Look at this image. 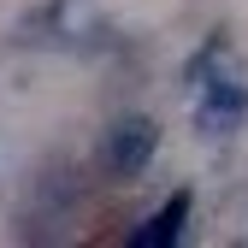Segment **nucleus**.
Instances as JSON below:
<instances>
[{"label": "nucleus", "instance_id": "nucleus-2", "mask_svg": "<svg viewBox=\"0 0 248 248\" xmlns=\"http://www.w3.org/2000/svg\"><path fill=\"white\" fill-rule=\"evenodd\" d=\"M189 118L207 142H231L248 130V77L236 71V59L225 53L201 83H189Z\"/></svg>", "mask_w": 248, "mask_h": 248}, {"label": "nucleus", "instance_id": "nucleus-4", "mask_svg": "<svg viewBox=\"0 0 248 248\" xmlns=\"http://www.w3.org/2000/svg\"><path fill=\"white\" fill-rule=\"evenodd\" d=\"M189 219H195V189L183 183V189H171L148 219H136L130 231H124V242L130 248H171V242L189 236Z\"/></svg>", "mask_w": 248, "mask_h": 248}, {"label": "nucleus", "instance_id": "nucleus-3", "mask_svg": "<svg viewBox=\"0 0 248 248\" xmlns=\"http://www.w3.org/2000/svg\"><path fill=\"white\" fill-rule=\"evenodd\" d=\"M154 154H160V118L148 112H118L101 130V171L112 183H136L154 166Z\"/></svg>", "mask_w": 248, "mask_h": 248}, {"label": "nucleus", "instance_id": "nucleus-1", "mask_svg": "<svg viewBox=\"0 0 248 248\" xmlns=\"http://www.w3.org/2000/svg\"><path fill=\"white\" fill-rule=\"evenodd\" d=\"M77 207H83V166L65 160V154H53L42 166V177H30V195H24V213H18V236H59L65 225H77Z\"/></svg>", "mask_w": 248, "mask_h": 248}]
</instances>
